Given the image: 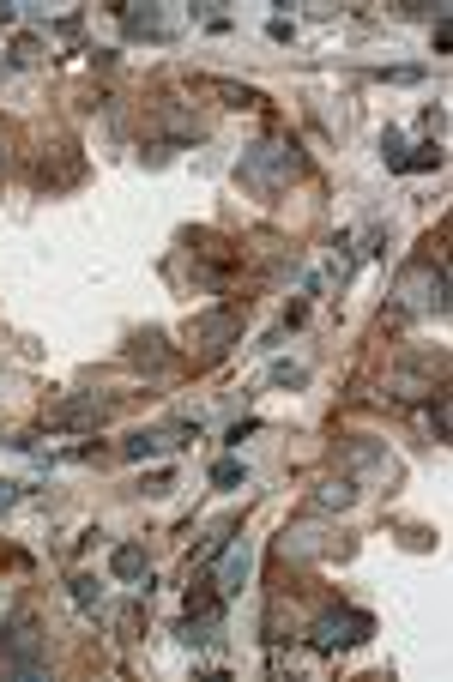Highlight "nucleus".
I'll list each match as a JSON object with an SVG mask.
<instances>
[{"instance_id": "obj_1", "label": "nucleus", "mask_w": 453, "mask_h": 682, "mask_svg": "<svg viewBox=\"0 0 453 682\" xmlns=\"http://www.w3.org/2000/svg\"><path fill=\"white\" fill-rule=\"evenodd\" d=\"M49 670V634H43V616L31 604H19L7 622H0V676L13 682H43Z\"/></svg>"}, {"instance_id": "obj_24", "label": "nucleus", "mask_w": 453, "mask_h": 682, "mask_svg": "<svg viewBox=\"0 0 453 682\" xmlns=\"http://www.w3.org/2000/svg\"><path fill=\"white\" fill-rule=\"evenodd\" d=\"M435 49H441V55L453 49V25H447V19H435Z\"/></svg>"}, {"instance_id": "obj_21", "label": "nucleus", "mask_w": 453, "mask_h": 682, "mask_svg": "<svg viewBox=\"0 0 453 682\" xmlns=\"http://www.w3.org/2000/svg\"><path fill=\"white\" fill-rule=\"evenodd\" d=\"M170 483H176V477H170V471H151V477H145V495H164V489H170Z\"/></svg>"}, {"instance_id": "obj_8", "label": "nucleus", "mask_w": 453, "mask_h": 682, "mask_svg": "<svg viewBox=\"0 0 453 682\" xmlns=\"http://www.w3.org/2000/svg\"><path fill=\"white\" fill-rule=\"evenodd\" d=\"M182 640H188V646L224 640V604H218V610H188V616H182Z\"/></svg>"}, {"instance_id": "obj_25", "label": "nucleus", "mask_w": 453, "mask_h": 682, "mask_svg": "<svg viewBox=\"0 0 453 682\" xmlns=\"http://www.w3.org/2000/svg\"><path fill=\"white\" fill-rule=\"evenodd\" d=\"M7 169H13V145H7V127H0V182H7Z\"/></svg>"}, {"instance_id": "obj_6", "label": "nucleus", "mask_w": 453, "mask_h": 682, "mask_svg": "<svg viewBox=\"0 0 453 682\" xmlns=\"http://www.w3.org/2000/svg\"><path fill=\"white\" fill-rule=\"evenodd\" d=\"M79 176H85V157H79L73 145H49V151L37 157V188H49V194H55V188H73Z\"/></svg>"}, {"instance_id": "obj_22", "label": "nucleus", "mask_w": 453, "mask_h": 682, "mask_svg": "<svg viewBox=\"0 0 453 682\" xmlns=\"http://www.w3.org/2000/svg\"><path fill=\"white\" fill-rule=\"evenodd\" d=\"M7 507H19V483H7V477H0V514H7Z\"/></svg>"}, {"instance_id": "obj_18", "label": "nucleus", "mask_w": 453, "mask_h": 682, "mask_svg": "<svg viewBox=\"0 0 453 682\" xmlns=\"http://www.w3.org/2000/svg\"><path fill=\"white\" fill-rule=\"evenodd\" d=\"M212 483H218V489H236V483H248V471H242L236 459H218V465H212Z\"/></svg>"}, {"instance_id": "obj_15", "label": "nucleus", "mask_w": 453, "mask_h": 682, "mask_svg": "<svg viewBox=\"0 0 453 682\" xmlns=\"http://www.w3.org/2000/svg\"><path fill=\"white\" fill-rule=\"evenodd\" d=\"M381 157H387V169H405V133L399 127L381 133Z\"/></svg>"}, {"instance_id": "obj_12", "label": "nucleus", "mask_w": 453, "mask_h": 682, "mask_svg": "<svg viewBox=\"0 0 453 682\" xmlns=\"http://www.w3.org/2000/svg\"><path fill=\"white\" fill-rule=\"evenodd\" d=\"M248 562H254V556H248V544H242V550H230V556H224V568H218V580H212V586H218V592H224V598H236V592H242V580H248Z\"/></svg>"}, {"instance_id": "obj_10", "label": "nucleus", "mask_w": 453, "mask_h": 682, "mask_svg": "<svg viewBox=\"0 0 453 682\" xmlns=\"http://www.w3.org/2000/svg\"><path fill=\"white\" fill-rule=\"evenodd\" d=\"M194 91H212V97H224L230 109H260V103H266L260 91H248V85H230V79H194Z\"/></svg>"}, {"instance_id": "obj_7", "label": "nucleus", "mask_w": 453, "mask_h": 682, "mask_svg": "<svg viewBox=\"0 0 453 682\" xmlns=\"http://www.w3.org/2000/svg\"><path fill=\"white\" fill-rule=\"evenodd\" d=\"M127 363L133 369H170V345H164V332H133V345H127Z\"/></svg>"}, {"instance_id": "obj_11", "label": "nucleus", "mask_w": 453, "mask_h": 682, "mask_svg": "<svg viewBox=\"0 0 453 682\" xmlns=\"http://www.w3.org/2000/svg\"><path fill=\"white\" fill-rule=\"evenodd\" d=\"M115 411V399H67L55 405V423H103Z\"/></svg>"}, {"instance_id": "obj_3", "label": "nucleus", "mask_w": 453, "mask_h": 682, "mask_svg": "<svg viewBox=\"0 0 453 682\" xmlns=\"http://www.w3.org/2000/svg\"><path fill=\"white\" fill-rule=\"evenodd\" d=\"M405 314H447V266L441 260H411L393 284Z\"/></svg>"}, {"instance_id": "obj_13", "label": "nucleus", "mask_w": 453, "mask_h": 682, "mask_svg": "<svg viewBox=\"0 0 453 682\" xmlns=\"http://www.w3.org/2000/svg\"><path fill=\"white\" fill-rule=\"evenodd\" d=\"M351 501H357V477H327L315 495V507H351Z\"/></svg>"}, {"instance_id": "obj_9", "label": "nucleus", "mask_w": 453, "mask_h": 682, "mask_svg": "<svg viewBox=\"0 0 453 682\" xmlns=\"http://www.w3.org/2000/svg\"><path fill=\"white\" fill-rule=\"evenodd\" d=\"M109 574L127 580V586H139V580H151V562H145L139 544H115V550H109Z\"/></svg>"}, {"instance_id": "obj_14", "label": "nucleus", "mask_w": 453, "mask_h": 682, "mask_svg": "<svg viewBox=\"0 0 453 682\" xmlns=\"http://www.w3.org/2000/svg\"><path fill=\"white\" fill-rule=\"evenodd\" d=\"M345 465H351V471H375V465H387V459H381L375 441H345Z\"/></svg>"}, {"instance_id": "obj_16", "label": "nucleus", "mask_w": 453, "mask_h": 682, "mask_svg": "<svg viewBox=\"0 0 453 682\" xmlns=\"http://www.w3.org/2000/svg\"><path fill=\"white\" fill-rule=\"evenodd\" d=\"M405 169H441V145H435V139H423L417 151H405Z\"/></svg>"}, {"instance_id": "obj_5", "label": "nucleus", "mask_w": 453, "mask_h": 682, "mask_svg": "<svg viewBox=\"0 0 453 682\" xmlns=\"http://www.w3.org/2000/svg\"><path fill=\"white\" fill-rule=\"evenodd\" d=\"M242 338V314L236 308H206L188 320V345H200V357H224Z\"/></svg>"}, {"instance_id": "obj_26", "label": "nucleus", "mask_w": 453, "mask_h": 682, "mask_svg": "<svg viewBox=\"0 0 453 682\" xmlns=\"http://www.w3.org/2000/svg\"><path fill=\"white\" fill-rule=\"evenodd\" d=\"M0 25H13V7H7V0H0Z\"/></svg>"}, {"instance_id": "obj_17", "label": "nucleus", "mask_w": 453, "mask_h": 682, "mask_svg": "<svg viewBox=\"0 0 453 682\" xmlns=\"http://www.w3.org/2000/svg\"><path fill=\"white\" fill-rule=\"evenodd\" d=\"M272 387H309V369L302 363H272Z\"/></svg>"}, {"instance_id": "obj_23", "label": "nucleus", "mask_w": 453, "mask_h": 682, "mask_svg": "<svg viewBox=\"0 0 453 682\" xmlns=\"http://www.w3.org/2000/svg\"><path fill=\"white\" fill-rule=\"evenodd\" d=\"M266 31H272V43H290V37H296V25H290V19H272Z\"/></svg>"}, {"instance_id": "obj_4", "label": "nucleus", "mask_w": 453, "mask_h": 682, "mask_svg": "<svg viewBox=\"0 0 453 682\" xmlns=\"http://www.w3.org/2000/svg\"><path fill=\"white\" fill-rule=\"evenodd\" d=\"M369 634H375V616L369 610H351V604H327L309 622V646L315 652H345V646H363Z\"/></svg>"}, {"instance_id": "obj_2", "label": "nucleus", "mask_w": 453, "mask_h": 682, "mask_svg": "<svg viewBox=\"0 0 453 682\" xmlns=\"http://www.w3.org/2000/svg\"><path fill=\"white\" fill-rule=\"evenodd\" d=\"M302 169H309V157H302V145L296 139H260V145H248L242 151V163H236V182L248 188V194H260V200H272V194H284Z\"/></svg>"}, {"instance_id": "obj_19", "label": "nucleus", "mask_w": 453, "mask_h": 682, "mask_svg": "<svg viewBox=\"0 0 453 682\" xmlns=\"http://www.w3.org/2000/svg\"><path fill=\"white\" fill-rule=\"evenodd\" d=\"M73 598H79L85 610H97V604H103V586H97V574H79V580H73Z\"/></svg>"}, {"instance_id": "obj_20", "label": "nucleus", "mask_w": 453, "mask_h": 682, "mask_svg": "<svg viewBox=\"0 0 453 682\" xmlns=\"http://www.w3.org/2000/svg\"><path fill=\"white\" fill-rule=\"evenodd\" d=\"M429 423H435V441H447V393H435V405H429Z\"/></svg>"}]
</instances>
